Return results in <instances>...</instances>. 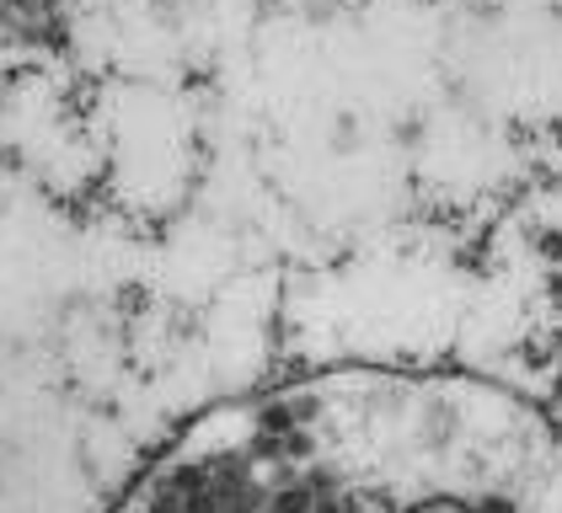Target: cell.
<instances>
[{
  "label": "cell",
  "instance_id": "6da1fadb",
  "mask_svg": "<svg viewBox=\"0 0 562 513\" xmlns=\"http://www.w3.org/2000/svg\"><path fill=\"white\" fill-rule=\"evenodd\" d=\"M0 33L22 48L59 54L70 43V16L59 0H0Z\"/></svg>",
  "mask_w": 562,
  "mask_h": 513
}]
</instances>
